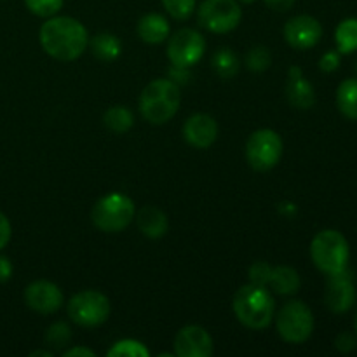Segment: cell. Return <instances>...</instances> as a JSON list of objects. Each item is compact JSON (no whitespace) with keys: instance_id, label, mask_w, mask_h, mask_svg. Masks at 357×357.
<instances>
[{"instance_id":"obj_28","label":"cell","mask_w":357,"mask_h":357,"mask_svg":"<svg viewBox=\"0 0 357 357\" xmlns=\"http://www.w3.org/2000/svg\"><path fill=\"white\" fill-rule=\"evenodd\" d=\"M30 13L38 17H51L61 10L65 0H24Z\"/></svg>"},{"instance_id":"obj_31","label":"cell","mask_w":357,"mask_h":357,"mask_svg":"<svg viewBox=\"0 0 357 357\" xmlns=\"http://www.w3.org/2000/svg\"><path fill=\"white\" fill-rule=\"evenodd\" d=\"M335 347H337L342 354H349V352H352L357 347L356 335L351 333V331H344V333L338 335L337 340H335Z\"/></svg>"},{"instance_id":"obj_18","label":"cell","mask_w":357,"mask_h":357,"mask_svg":"<svg viewBox=\"0 0 357 357\" xmlns=\"http://www.w3.org/2000/svg\"><path fill=\"white\" fill-rule=\"evenodd\" d=\"M138 31L139 38L146 44H162L164 40L169 38V23H167L166 17L162 14L150 13L145 14L142 20L138 21Z\"/></svg>"},{"instance_id":"obj_3","label":"cell","mask_w":357,"mask_h":357,"mask_svg":"<svg viewBox=\"0 0 357 357\" xmlns=\"http://www.w3.org/2000/svg\"><path fill=\"white\" fill-rule=\"evenodd\" d=\"M181 103L180 87L169 79H155L142 91L139 112L150 124H166L176 115Z\"/></svg>"},{"instance_id":"obj_21","label":"cell","mask_w":357,"mask_h":357,"mask_svg":"<svg viewBox=\"0 0 357 357\" xmlns=\"http://www.w3.org/2000/svg\"><path fill=\"white\" fill-rule=\"evenodd\" d=\"M337 107L351 121H357V79H347L337 89Z\"/></svg>"},{"instance_id":"obj_11","label":"cell","mask_w":357,"mask_h":357,"mask_svg":"<svg viewBox=\"0 0 357 357\" xmlns=\"http://www.w3.org/2000/svg\"><path fill=\"white\" fill-rule=\"evenodd\" d=\"M323 37V26L319 21L309 14L291 17L284 24V40L296 51H307L319 44Z\"/></svg>"},{"instance_id":"obj_13","label":"cell","mask_w":357,"mask_h":357,"mask_svg":"<svg viewBox=\"0 0 357 357\" xmlns=\"http://www.w3.org/2000/svg\"><path fill=\"white\" fill-rule=\"evenodd\" d=\"M24 302L33 312L38 314H52L61 309L63 305V293L54 282L45 281H33L24 289Z\"/></svg>"},{"instance_id":"obj_8","label":"cell","mask_w":357,"mask_h":357,"mask_svg":"<svg viewBox=\"0 0 357 357\" xmlns=\"http://www.w3.org/2000/svg\"><path fill=\"white\" fill-rule=\"evenodd\" d=\"M197 20L213 33H229L239 26L243 10L237 0H204L199 6Z\"/></svg>"},{"instance_id":"obj_24","label":"cell","mask_w":357,"mask_h":357,"mask_svg":"<svg viewBox=\"0 0 357 357\" xmlns=\"http://www.w3.org/2000/svg\"><path fill=\"white\" fill-rule=\"evenodd\" d=\"M103 122L110 131L122 135V132H128L129 129L135 124V117H132V112L129 108L121 107V105H115V107L108 108L103 115Z\"/></svg>"},{"instance_id":"obj_12","label":"cell","mask_w":357,"mask_h":357,"mask_svg":"<svg viewBox=\"0 0 357 357\" xmlns=\"http://www.w3.org/2000/svg\"><path fill=\"white\" fill-rule=\"evenodd\" d=\"M356 296L354 281H352V275L347 268L338 272V274L330 275L326 293H324V302L331 312L344 314L351 310L356 303Z\"/></svg>"},{"instance_id":"obj_26","label":"cell","mask_w":357,"mask_h":357,"mask_svg":"<svg viewBox=\"0 0 357 357\" xmlns=\"http://www.w3.org/2000/svg\"><path fill=\"white\" fill-rule=\"evenodd\" d=\"M272 54L265 45H257L246 54V66L251 72H265L271 66Z\"/></svg>"},{"instance_id":"obj_35","label":"cell","mask_w":357,"mask_h":357,"mask_svg":"<svg viewBox=\"0 0 357 357\" xmlns=\"http://www.w3.org/2000/svg\"><path fill=\"white\" fill-rule=\"evenodd\" d=\"M272 10H279V13H286L293 7L295 0H264Z\"/></svg>"},{"instance_id":"obj_19","label":"cell","mask_w":357,"mask_h":357,"mask_svg":"<svg viewBox=\"0 0 357 357\" xmlns=\"http://www.w3.org/2000/svg\"><path fill=\"white\" fill-rule=\"evenodd\" d=\"M300 284V275L298 272L288 265H279V267H272L271 278H268L267 286L278 295H295L298 293Z\"/></svg>"},{"instance_id":"obj_20","label":"cell","mask_w":357,"mask_h":357,"mask_svg":"<svg viewBox=\"0 0 357 357\" xmlns=\"http://www.w3.org/2000/svg\"><path fill=\"white\" fill-rule=\"evenodd\" d=\"M87 45L91 47L93 54L101 61H114L122 52L121 40L114 33H98L96 37L91 38Z\"/></svg>"},{"instance_id":"obj_30","label":"cell","mask_w":357,"mask_h":357,"mask_svg":"<svg viewBox=\"0 0 357 357\" xmlns=\"http://www.w3.org/2000/svg\"><path fill=\"white\" fill-rule=\"evenodd\" d=\"M272 267L267 264V261H255L250 267V282L257 286H264L267 288L268 278H271Z\"/></svg>"},{"instance_id":"obj_16","label":"cell","mask_w":357,"mask_h":357,"mask_svg":"<svg viewBox=\"0 0 357 357\" xmlns=\"http://www.w3.org/2000/svg\"><path fill=\"white\" fill-rule=\"evenodd\" d=\"M286 96L295 108L307 110L316 103V93L314 86L305 79L300 66H291L288 72V82H286Z\"/></svg>"},{"instance_id":"obj_27","label":"cell","mask_w":357,"mask_h":357,"mask_svg":"<svg viewBox=\"0 0 357 357\" xmlns=\"http://www.w3.org/2000/svg\"><path fill=\"white\" fill-rule=\"evenodd\" d=\"M70 340H72V331H70L68 324L61 323V321L49 326L47 333H45V342L54 349L65 347L70 344Z\"/></svg>"},{"instance_id":"obj_10","label":"cell","mask_w":357,"mask_h":357,"mask_svg":"<svg viewBox=\"0 0 357 357\" xmlns=\"http://www.w3.org/2000/svg\"><path fill=\"white\" fill-rule=\"evenodd\" d=\"M206 38L192 28H181L167 42V58L174 68H190L204 56Z\"/></svg>"},{"instance_id":"obj_22","label":"cell","mask_w":357,"mask_h":357,"mask_svg":"<svg viewBox=\"0 0 357 357\" xmlns=\"http://www.w3.org/2000/svg\"><path fill=\"white\" fill-rule=\"evenodd\" d=\"M335 42L340 54H351L357 51V17L340 21L335 30Z\"/></svg>"},{"instance_id":"obj_25","label":"cell","mask_w":357,"mask_h":357,"mask_svg":"<svg viewBox=\"0 0 357 357\" xmlns=\"http://www.w3.org/2000/svg\"><path fill=\"white\" fill-rule=\"evenodd\" d=\"M110 357H149L150 351L138 340H121L107 352Z\"/></svg>"},{"instance_id":"obj_32","label":"cell","mask_w":357,"mask_h":357,"mask_svg":"<svg viewBox=\"0 0 357 357\" xmlns=\"http://www.w3.org/2000/svg\"><path fill=\"white\" fill-rule=\"evenodd\" d=\"M340 66V52L338 51H328L326 54L321 56L319 59V68L323 72L331 73Z\"/></svg>"},{"instance_id":"obj_29","label":"cell","mask_w":357,"mask_h":357,"mask_svg":"<svg viewBox=\"0 0 357 357\" xmlns=\"http://www.w3.org/2000/svg\"><path fill=\"white\" fill-rule=\"evenodd\" d=\"M162 6L174 20H188L195 10V0H162Z\"/></svg>"},{"instance_id":"obj_15","label":"cell","mask_w":357,"mask_h":357,"mask_svg":"<svg viewBox=\"0 0 357 357\" xmlns=\"http://www.w3.org/2000/svg\"><path fill=\"white\" fill-rule=\"evenodd\" d=\"M183 136L190 146L197 150H206L218 138V124L211 115L195 114L185 122Z\"/></svg>"},{"instance_id":"obj_14","label":"cell","mask_w":357,"mask_h":357,"mask_svg":"<svg viewBox=\"0 0 357 357\" xmlns=\"http://www.w3.org/2000/svg\"><path fill=\"white\" fill-rule=\"evenodd\" d=\"M174 354L180 357H211L213 338L204 328L185 326L174 338Z\"/></svg>"},{"instance_id":"obj_34","label":"cell","mask_w":357,"mask_h":357,"mask_svg":"<svg viewBox=\"0 0 357 357\" xmlns=\"http://www.w3.org/2000/svg\"><path fill=\"white\" fill-rule=\"evenodd\" d=\"M13 278V264L7 257L0 255V282H7Z\"/></svg>"},{"instance_id":"obj_36","label":"cell","mask_w":357,"mask_h":357,"mask_svg":"<svg viewBox=\"0 0 357 357\" xmlns=\"http://www.w3.org/2000/svg\"><path fill=\"white\" fill-rule=\"evenodd\" d=\"M63 356L65 357H94L96 356V352L91 351V349H86V347H73V349H68V351L63 352Z\"/></svg>"},{"instance_id":"obj_7","label":"cell","mask_w":357,"mask_h":357,"mask_svg":"<svg viewBox=\"0 0 357 357\" xmlns=\"http://www.w3.org/2000/svg\"><path fill=\"white\" fill-rule=\"evenodd\" d=\"M110 300L103 293L86 289L73 295L68 302V316L77 326L96 328L110 317Z\"/></svg>"},{"instance_id":"obj_33","label":"cell","mask_w":357,"mask_h":357,"mask_svg":"<svg viewBox=\"0 0 357 357\" xmlns=\"http://www.w3.org/2000/svg\"><path fill=\"white\" fill-rule=\"evenodd\" d=\"M10 236H13V227H10L9 218L0 211V251L9 244Z\"/></svg>"},{"instance_id":"obj_23","label":"cell","mask_w":357,"mask_h":357,"mask_svg":"<svg viewBox=\"0 0 357 357\" xmlns=\"http://www.w3.org/2000/svg\"><path fill=\"white\" fill-rule=\"evenodd\" d=\"M211 65L213 70L216 72V75L222 77V79H232V77L239 72L241 63L232 49L222 47L213 54Z\"/></svg>"},{"instance_id":"obj_4","label":"cell","mask_w":357,"mask_h":357,"mask_svg":"<svg viewBox=\"0 0 357 357\" xmlns=\"http://www.w3.org/2000/svg\"><path fill=\"white\" fill-rule=\"evenodd\" d=\"M310 257L321 272L331 275L347 268L351 250L344 234L326 229L314 236L310 243Z\"/></svg>"},{"instance_id":"obj_39","label":"cell","mask_w":357,"mask_h":357,"mask_svg":"<svg viewBox=\"0 0 357 357\" xmlns=\"http://www.w3.org/2000/svg\"><path fill=\"white\" fill-rule=\"evenodd\" d=\"M354 330H356V333H357V312H356V317H354Z\"/></svg>"},{"instance_id":"obj_1","label":"cell","mask_w":357,"mask_h":357,"mask_svg":"<svg viewBox=\"0 0 357 357\" xmlns=\"http://www.w3.org/2000/svg\"><path fill=\"white\" fill-rule=\"evenodd\" d=\"M40 45L51 58L58 61H75L89 44L86 26L70 16H51L42 23Z\"/></svg>"},{"instance_id":"obj_2","label":"cell","mask_w":357,"mask_h":357,"mask_svg":"<svg viewBox=\"0 0 357 357\" xmlns=\"http://www.w3.org/2000/svg\"><path fill=\"white\" fill-rule=\"evenodd\" d=\"M232 309L241 324L250 330H265L274 321L275 302L267 288L250 282L237 289Z\"/></svg>"},{"instance_id":"obj_17","label":"cell","mask_w":357,"mask_h":357,"mask_svg":"<svg viewBox=\"0 0 357 357\" xmlns=\"http://www.w3.org/2000/svg\"><path fill=\"white\" fill-rule=\"evenodd\" d=\"M139 232L149 239H160L167 232V216L155 206H143L136 215Z\"/></svg>"},{"instance_id":"obj_37","label":"cell","mask_w":357,"mask_h":357,"mask_svg":"<svg viewBox=\"0 0 357 357\" xmlns=\"http://www.w3.org/2000/svg\"><path fill=\"white\" fill-rule=\"evenodd\" d=\"M38 356L52 357V352H49V351H35V352H31V354H30V357H38Z\"/></svg>"},{"instance_id":"obj_6","label":"cell","mask_w":357,"mask_h":357,"mask_svg":"<svg viewBox=\"0 0 357 357\" xmlns=\"http://www.w3.org/2000/svg\"><path fill=\"white\" fill-rule=\"evenodd\" d=\"M279 335L288 344H303L310 338L314 331V316L309 305L300 300H291L286 303L275 319Z\"/></svg>"},{"instance_id":"obj_38","label":"cell","mask_w":357,"mask_h":357,"mask_svg":"<svg viewBox=\"0 0 357 357\" xmlns=\"http://www.w3.org/2000/svg\"><path fill=\"white\" fill-rule=\"evenodd\" d=\"M239 2H243V3H253V2H257V0H239Z\"/></svg>"},{"instance_id":"obj_5","label":"cell","mask_w":357,"mask_h":357,"mask_svg":"<svg viewBox=\"0 0 357 357\" xmlns=\"http://www.w3.org/2000/svg\"><path fill=\"white\" fill-rule=\"evenodd\" d=\"M135 216L136 206L132 199L124 194H119V192L101 197L91 211V220L94 225L101 232L107 234H115L128 229Z\"/></svg>"},{"instance_id":"obj_9","label":"cell","mask_w":357,"mask_h":357,"mask_svg":"<svg viewBox=\"0 0 357 357\" xmlns=\"http://www.w3.org/2000/svg\"><path fill=\"white\" fill-rule=\"evenodd\" d=\"M282 155V139L274 129H258L248 138L246 159L257 171L275 167Z\"/></svg>"}]
</instances>
